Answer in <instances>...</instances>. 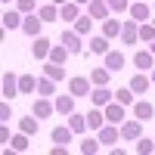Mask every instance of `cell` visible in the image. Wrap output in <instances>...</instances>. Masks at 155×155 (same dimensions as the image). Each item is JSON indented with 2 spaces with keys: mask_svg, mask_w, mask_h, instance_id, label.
<instances>
[{
  "mask_svg": "<svg viewBox=\"0 0 155 155\" xmlns=\"http://www.w3.org/2000/svg\"><path fill=\"white\" fill-rule=\"evenodd\" d=\"M9 99H3V106H0V121H9Z\"/></svg>",
  "mask_w": 155,
  "mask_h": 155,
  "instance_id": "obj_41",
  "label": "cell"
},
{
  "mask_svg": "<svg viewBox=\"0 0 155 155\" xmlns=\"http://www.w3.org/2000/svg\"><path fill=\"white\" fill-rule=\"evenodd\" d=\"M149 50H152V56H155V41H152V44H149Z\"/></svg>",
  "mask_w": 155,
  "mask_h": 155,
  "instance_id": "obj_46",
  "label": "cell"
},
{
  "mask_svg": "<svg viewBox=\"0 0 155 155\" xmlns=\"http://www.w3.org/2000/svg\"><path fill=\"white\" fill-rule=\"evenodd\" d=\"M99 149H102V143H99V137H87L84 143L78 146V152H81V155H96Z\"/></svg>",
  "mask_w": 155,
  "mask_h": 155,
  "instance_id": "obj_27",
  "label": "cell"
},
{
  "mask_svg": "<svg viewBox=\"0 0 155 155\" xmlns=\"http://www.w3.org/2000/svg\"><path fill=\"white\" fill-rule=\"evenodd\" d=\"M137 152H140V155H149V152H155V140L140 137V140H137Z\"/></svg>",
  "mask_w": 155,
  "mask_h": 155,
  "instance_id": "obj_38",
  "label": "cell"
},
{
  "mask_svg": "<svg viewBox=\"0 0 155 155\" xmlns=\"http://www.w3.org/2000/svg\"><path fill=\"white\" fill-rule=\"evenodd\" d=\"M62 44L71 50V56H78L84 50V34H78L74 28H68V31H62Z\"/></svg>",
  "mask_w": 155,
  "mask_h": 155,
  "instance_id": "obj_5",
  "label": "cell"
},
{
  "mask_svg": "<svg viewBox=\"0 0 155 155\" xmlns=\"http://www.w3.org/2000/svg\"><path fill=\"white\" fill-rule=\"evenodd\" d=\"M50 137H53V143L68 146V143H71V137H74V130H71L68 124H65V127H53V134H50Z\"/></svg>",
  "mask_w": 155,
  "mask_h": 155,
  "instance_id": "obj_25",
  "label": "cell"
},
{
  "mask_svg": "<svg viewBox=\"0 0 155 155\" xmlns=\"http://www.w3.org/2000/svg\"><path fill=\"white\" fill-rule=\"evenodd\" d=\"M140 41V22L137 19H124L121 25V44H137Z\"/></svg>",
  "mask_w": 155,
  "mask_h": 155,
  "instance_id": "obj_6",
  "label": "cell"
},
{
  "mask_svg": "<svg viewBox=\"0 0 155 155\" xmlns=\"http://www.w3.org/2000/svg\"><path fill=\"white\" fill-rule=\"evenodd\" d=\"M9 143H12V152H25V149H28V134L19 130L16 137H9Z\"/></svg>",
  "mask_w": 155,
  "mask_h": 155,
  "instance_id": "obj_36",
  "label": "cell"
},
{
  "mask_svg": "<svg viewBox=\"0 0 155 155\" xmlns=\"http://www.w3.org/2000/svg\"><path fill=\"white\" fill-rule=\"evenodd\" d=\"M152 12H155V3H152Z\"/></svg>",
  "mask_w": 155,
  "mask_h": 155,
  "instance_id": "obj_48",
  "label": "cell"
},
{
  "mask_svg": "<svg viewBox=\"0 0 155 155\" xmlns=\"http://www.w3.org/2000/svg\"><path fill=\"white\" fill-rule=\"evenodd\" d=\"M134 65H137V71H152V65H155L152 50H137L134 53Z\"/></svg>",
  "mask_w": 155,
  "mask_h": 155,
  "instance_id": "obj_11",
  "label": "cell"
},
{
  "mask_svg": "<svg viewBox=\"0 0 155 155\" xmlns=\"http://www.w3.org/2000/svg\"><path fill=\"white\" fill-rule=\"evenodd\" d=\"M87 12H90L93 19H109V16H112V9H109L106 0H90V3H87Z\"/></svg>",
  "mask_w": 155,
  "mask_h": 155,
  "instance_id": "obj_19",
  "label": "cell"
},
{
  "mask_svg": "<svg viewBox=\"0 0 155 155\" xmlns=\"http://www.w3.org/2000/svg\"><path fill=\"white\" fill-rule=\"evenodd\" d=\"M149 78H152V84H155V65H152V71H149Z\"/></svg>",
  "mask_w": 155,
  "mask_h": 155,
  "instance_id": "obj_44",
  "label": "cell"
},
{
  "mask_svg": "<svg viewBox=\"0 0 155 155\" xmlns=\"http://www.w3.org/2000/svg\"><path fill=\"white\" fill-rule=\"evenodd\" d=\"M50 50H53V44H50L47 37L37 34V37H34V44H31V56H34V59H50Z\"/></svg>",
  "mask_w": 155,
  "mask_h": 155,
  "instance_id": "obj_13",
  "label": "cell"
},
{
  "mask_svg": "<svg viewBox=\"0 0 155 155\" xmlns=\"http://www.w3.org/2000/svg\"><path fill=\"white\" fill-rule=\"evenodd\" d=\"M106 121H109V118H106V112H102L99 106H93V109L87 112V124H90V130H99Z\"/></svg>",
  "mask_w": 155,
  "mask_h": 155,
  "instance_id": "obj_21",
  "label": "cell"
},
{
  "mask_svg": "<svg viewBox=\"0 0 155 155\" xmlns=\"http://www.w3.org/2000/svg\"><path fill=\"white\" fill-rule=\"evenodd\" d=\"M16 6L28 16V12H37V0H16Z\"/></svg>",
  "mask_w": 155,
  "mask_h": 155,
  "instance_id": "obj_40",
  "label": "cell"
},
{
  "mask_svg": "<svg viewBox=\"0 0 155 155\" xmlns=\"http://www.w3.org/2000/svg\"><path fill=\"white\" fill-rule=\"evenodd\" d=\"M19 90L22 93H34L37 90V78L34 74H19Z\"/></svg>",
  "mask_w": 155,
  "mask_h": 155,
  "instance_id": "obj_32",
  "label": "cell"
},
{
  "mask_svg": "<svg viewBox=\"0 0 155 155\" xmlns=\"http://www.w3.org/2000/svg\"><path fill=\"white\" fill-rule=\"evenodd\" d=\"M50 3H56V6H62V3H68V0H50Z\"/></svg>",
  "mask_w": 155,
  "mask_h": 155,
  "instance_id": "obj_43",
  "label": "cell"
},
{
  "mask_svg": "<svg viewBox=\"0 0 155 155\" xmlns=\"http://www.w3.org/2000/svg\"><path fill=\"white\" fill-rule=\"evenodd\" d=\"M143 124L146 121H140V118H124L121 121V140L124 143H137L143 137Z\"/></svg>",
  "mask_w": 155,
  "mask_h": 155,
  "instance_id": "obj_1",
  "label": "cell"
},
{
  "mask_svg": "<svg viewBox=\"0 0 155 155\" xmlns=\"http://www.w3.org/2000/svg\"><path fill=\"white\" fill-rule=\"evenodd\" d=\"M115 99L124 102V106H134V102H137V93L130 90V84H127V87H118V90H115Z\"/></svg>",
  "mask_w": 155,
  "mask_h": 155,
  "instance_id": "obj_30",
  "label": "cell"
},
{
  "mask_svg": "<svg viewBox=\"0 0 155 155\" xmlns=\"http://www.w3.org/2000/svg\"><path fill=\"white\" fill-rule=\"evenodd\" d=\"M74 31L87 37L90 31H93V16H90V12H84V16H81V19H78V22H74Z\"/></svg>",
  "mask_w": 155,
  "mask_h": 155,
  "instance_id": "obj_31",
  "label": "cell"
},
{
  "mask_svg": "<svg viewBox=\"0 0 155 155\" xmlns=\"http://www.w3.org/2000/svg\"><path fill=\"white\" fill-rule=\"evenodd\" d=\"M152 115H155V106H152L149 99H137V102H134V118H140V121H149Z\"/></svg>",
  "mask_w": 155,
  "mask_h": 155,
  "instance_id": "obj_17",
  "label": "cell"
},
{
  "mask_svg": "<svg viewBox=\"0 0 155 155\" xmlns=\"http://www.w3.org/2000/svg\"><path fill=\"white\" fill-rule=\"evenodd\" d=\"M109 78H112V71L102 65V68H93L90 71V81H93V87H99V84H109Z\"/></svg>",
  "mask_w": 155,
  "mask_h": 155,
  "instance_id": "obj_34",
  "label": "cell"
},
{
  "mask_svg": "<svg viewBox=\"0 0 155 155\" xmlns=\"http://www.w3.org/2000/svg\"><path fill=\"white\" fill-rule=\"evenodd\" d=\"M90 53L106 56V53H109V37H106V34H93V37H90Z\"/></svg>",
  "mask_w": 155,
  "mask_h": 155,
  "instance_id": "obj_23",
  "label": "cell"
},
{
  "mask_svg": "<svg viewBox=\"0 0 155 155\" xmlns=\"http://www.w3.org/2000/svg\"><path fill=\"white\" fill-rule=\"evenodd\" d=\"M74 99H78L74 93H59V96L53 99V102H56V112H59V115H71V112H74Z\"/></svg>",
  "mask_w": 155,
  "mask_h": 155,
  "instance_id": "obj_16",
  "label": "cell"
},
{
  "mask_svg": "<svg viewBox=\"0 0 155 155\" xmlns=\"http://www.w3.org/2000/svg\"><path fill=\"white\" fill-rule=\"evenodd\" d=\"M0 140H3V143H9V127H6V121H3V127H0Z\"/></svg>",
  "mask_w": 155,
  "mask_h": 155,
  "instance_id": "obj_42",
  "label": "cell"
},
{
  "mask_svg": "<svg viewBox=\"0 0 155 155\" xmlns=\"http://www.w3.org/2000/svg\"><path fill=\"white\" fill-rule=\"evenodd\" d=\"M37 96H56V81L53 78H41V81H37Z\"/></svg>",
  "mask_w": 155,
  "mask_h": 155,
  "instance_id": "obj_28",
  "label": "cell"
},
{
  "mask_svg": "<svg viewBox=\"0 0 155 155\" xmlns=\"http://www.w3.org/2000/svg\"><path fill=\"white\" fill-rule=\"evenodd\" d=\"M68 56H71V50L65 44H53V50H50V62H59V65H65Z\"/></svg>",
  "mask_w": 155,
  "mask_h": 155,
  "instance_id": "obj_24",
  "label": "cell"
},
{
  "mask_svg": "<svg viewBox=\"0 0 155 155\" xmlns=\"http://www.w3.org/2000/svg\"><path fill=\"white\" fill-rule=\"evenodd\" d=\"M84 12H81V3H74V0H68V3H62L59 6V19L62 22H78Z\"/></svg>",
  "mask_w": 155,
  "mask_h": 155,
  "instance_id": "obj_9",
  "label": "cell"
},
{
  "mask_svg": "<svg viewBox=\"0 0 155 155\" xmlns=\"http://www.w3.org/2000/svg\"><path fill=\"white\" fill-rule=\"evenodd\" d=\"M127 12H130V19H137V22H149V16H152V6H146L143 0H134Z\"/></svg>",
  "mask_w": 155,
  "mask_h": 155,
  "instance_id": "obj_18",
  "label": "cell"
},
{
  "mask_svg": "<svg viewBox=\"0 0 155 155\" xmlns=\"http://www.w3.org/2000/svg\"><path fill=\"white\" fill-rule=\"evenodd\" d=\"M115 99V90H109L106 84H99V87H93V90H90V102H93V106H109V102Z\"/></svg>",
  "mask_w": 155,
  "mask_h": 155,
  "instance_id": "obj_4",
  "label": "cell"
},
{
  "mask_svg": "<svg viewBox=\"0 0 155 155\" xmlns=\"http://www.w3.org/2000/svg\"><path fill=\"white\" fill-rule=\"evenodd\" d=\"M74 3H81V6H87V3H90V0H74Z\"/></svg>",
  "mask_w": 155,
  "mask_h": 155,
  "instance_id": "obj_45",
  "label": "cell"
},
{
  "mask_svg": "<svg viewBox=\"0 0 155 155\" xmlns=\"http://www.w3.org/2000/svg\"><path fill=\"white\" fill-rule=\"evenodd\" d=\"M19 93H22V90H19V78L12 71H6L3 74V99H16Z\"/></svg>",
  "mask_w": 155,
  "mask_h": 155,
  "instance_id": "obj_14",
  "label": "cell"
},
{
  "mask_svg": "<svg viewBox=\"0 0 155 155\" xmlns=\"http://www.w3.org/2000/svg\"><path fill=\"white\" fill-rule=\"evenodd\" d=\"M90 90H93V81H90V78H84V74L68 78V93H74L78 99H81V96H90Z\"/></svg>",
  "mask_w": 155,
  "mask_h": 155,
  "instance_id": "obj_3",
  "label": "cell"
},
{
  "mask_svg": "<svg viewBox=\"0 0 155 155\" xmlns=\"http://www.w3.org/2000/svg\"><path fill=\"white\" fill-rule=\"evenodd\" d=\"M3 3H6V6H9V3H12V0H3Z\"/></svg>",
  "mask_w": 155,
  "mask_h": 155,
  "instance_id": "obj_47",
  "label": "cell"
},
{
  "mask_svg": "<svg viewBox=\"0 0 155 155\" xmlns=\"http://www.w3.org/2000/svg\"><path fill=\"white\" fill-rule=\"evenodd\" d=\"M37 16H41L44 22H56V19H59V6H56V3H47V6L37 9Z\"/></svg>",
  "mask_w": 155,
  "mask_h": 155,
  "instance_id": "obj_33",
  "label": "cell"
},
{
  "mask_svg": "<svg viewBox=\"0 0 155 155\" xmlns=\"http://www.w3.org/2000/svg\"><path fill=\"white\" fill-rule=\"evenodd\" d=\"M37 127H41V118H37V115H34V118H22V121H19V130H25L28 137L37 134Z\"/></svg>",
  "mask_w": 155,
  "mask_h": 155,
  "instance_id": "obj_35",
  "label": "cell"
},
{
  "mask_svg": "<svg viewBox=\"0 0 155 155\" xmlns=\"http://www.w3.org/2000/svg\"><path fill=\"white\" fill-rule=\"evenodd\" d=\"M102 59H106V68H109L112 74H115V71H121V68H124V62H127L121 50H109V53L102 56Z\"/></svg>",
  "mask_w": 155,
  "mask_h": 155,
  "instance_id": "obj_15",
  "label": "cell"
},
{
  "mask_svg": "<svg viewBox=\"0 0 155 155\" xmlns=\"http://www.w3.org/2000/svg\"><path fill=\"white\" fill-rule=\"evenodd\" d=\"M96 137H99V143H102V146L118 143V140H121V124H112V121H106V124H102L99 130H96Z\"/></svg>",
  "mask_w": 155,
  "mask_h": 155,
  "instance_id": "obj_2",
  "label": "cell"
},
{
  "mask_svg": "<svg viewBox=\"0 0 155 155\" xmlns=\"http://www.w3.org/2000/svg\"><path fill=\"white\" fill-rule=\"evenodd\" d=\"M41 28H44V19L37 16V12H28L25 22H22V31L28 34V37H37V34H41Z\"/></svg>",
  "mask_w": 155,
  "mask_h": 155,
  "instance_id": "obj_8",
  "label": "cell"
},
{
  "mask_svg": "<svg viewBox=\"0 0 155 155\" xmlns=\"http://www.w3.org/2000/svg\"><path fill=\"white\" fill-rule=\"evenodd\" d=\"M22 22H25V12H22L19 6H12V9H6V12H3V28H6V31L22 28Z\"/></svg>",
  "mask_w": 155,
  "mask_h": 155,
  "instance_id": "obj_7",
  "label": "cell"
},
{
  "mask_svg": "<svg viewBox=\"0 0 155 155\" xmlns=\"http://www.w3.org/2000/svg\"><path fill=\"white\" fill-rule=\"evenodd\" d=\"M149 87H152V78H149L146 71H137V74L130 78V90H134V93H146Z\"/></svg>",
  "mask_w": 155,
  "mask_h": 155,
  "instance_id": "obj_20",
  "label": "cell"
},
{
  "mask_svg": "<svg viewBox=\"0 0 155 155\" xmlns=\"http://www.w3.org/2000/svg\"><path fill=\"white\" fill-rule=\"evenodd\" d=\"M121 25H124V22L112 19V16H109V19H102V34H106L109 41H112V37H121Z\"/></svg>",
  "mask_w": 155,
  "mask_h": 155,
  "instance_id": "obj_26",
  "label": "cell"
},
{
  "mask_svg": "<svg viewBox=\"0 0 155 155\" xmlns=\"http://www.w3.org/2000/svg\"><path fill=\"white\" fill-rule=\"evenodd\" d=\"M68 127H71L74 134H84L87 127H90V124H87V115H78V112H71V115H68Z\"/></svg>",
  "mask_w": 155,
  "mask_h": 155,
  "instance_id": "obj_29",
  "label": "cell"
},
{
  "mask_svg": "<svg viewBox=\"0 0 155 155\" xmlns=\"http://www.w3.org/2000/svg\"><path fill=\"white\" fill-rule=\"evenodd\" d=\"M44 74H47V78H53V81H65V65L44 59Z\"/></svg>",
  "mask_w": 155,
  "mask_h": 155,
  "instance_id": "obj_22",
  "label": "cell"
},
{
  "mask_svg": "<svg viewBox=\"0 0 155 155\" xmlns=\"http://www.w3.org/2000/svg\"><path fill=\"white\" fill-rule=\"evenodd\" d=\"M124 109H127V106L118 102V99H112L109 106H102V112H106V118H109L112 124H121V121H124Z\"/></svg>",
  "mask_w": 155,
  "mask_h": 155,
  "instance_id": "obj_10",
  "label": "cell"
},
{
  "mask_svg": "<svg viewBox=\"0 0 155 155\" xmlns=\"http://www.w3.org/2000/svg\"><path fill=\"white\" fill-rule=\"evenodd\" d=\"M106 3H109V9L115 12V16H118V12H127V9H130V0H106Z\"/></svg>",
  "mask_w": 155,
  "mask_h": 155,
  "instance_id": "obj_39",
  "label": "cell"
},
{
  "mask_svg": "<svg viewBox=\"0 0 155 155\" xmlns=\"http://www.w3.org/2000/svg\"><path fill=\"white\" fill-rule=\"evenodd\" d=\"M140 41H143V44L155 41V25L152 22H140Z\"/></svg>",
  "mask_w": 155,
  "mask_h": 155,
  "instance_id": "obj_37",
  "label": "cell"
},
{
  "mask_svg": "<svg viewBox=\"0 0 155 155\" xmlns=\"http://www.w3.org/2000/svg\"><path fill=\"white\" fill-rule=\"evenodd\" d=\"M56 112V102H50V96H37L34 99V115H37V118H50V115H53Z\"/></svg>",
  "mask_w": 155,
  "mask_h": 155,
  "instance_id": "obj_12",
  "label": "cell"
}]
</instances>
